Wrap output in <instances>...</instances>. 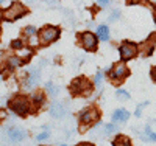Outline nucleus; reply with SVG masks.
I'll return each instance as SVG.
<instances>
[{
    "label": "nucleus",
    "instance_id": "1",
    "mask_svg": "<svg viewBox=\"0 0 156 146\" xmlns=\"http://www.w3.org/2000/svg\"><path fill=\"white\" fill-rule=\"evenodd\" d=\"M69 89H70L72 95H89L92 92V86L89 84L86 76H80V78L73 79Z\"/></svg>",
    "mask_w": 156,
    "mask_h": 146
},
{
    "label": "nucleus",
    "instance_id": "2",
    "mask_svg": "<svg viewBox=\"0 0 156 146\" xmlns=\"http://www.w3.org/2000/svg\"><path fill=\"white\" fill-rule=\"evenodd\" d=\"M8 106L12 109V112H16V114L20 115V117L27 115V114L30 112V103H28L27 98L22 97V95H16L14 98L8 103Z\"/></svg>",
    "mask_w": 156,
    "mask_h": 146
},
{
    "label": "nucleus",
    "instance_id": "3",
    "mask_svg": "<svg viewBox=\"0 0 156 146\" xmlns=\"http://www.w3.org/2000/svg\"><path fill=\"white\" fill-rule=\"evenodd\" d=\"M59 34H61V31H59L58 26L47 25V26H44V28L39 31V41H41V44L47 45V44H51V42L58 41Z\"/></svg>",
    "mask_w": 156,
    "mask_h": 146
},
{
    "label": "nucleus",
    "instance_id": "4",
    "mask_svg": "<svg viewBox=\"0 0 156 146\" xmlns=\"http://www.w3.org/2000/svg\"><path fill=\"white\" fill-rule=\"evenodd\" d=\"M27 6L25 5H22V3H19V2H14V3H11V6L3 12V16H5V20H8V22H14V20H17L19 17H22L23 14H27Z\"/></svg>",
    "mask_w": 156,
    "mask_h": 146
},
{
    "label": "nucleus",
    "instance_id": "5",
    "mask_svg": "<svg viewBox=\"0 0 156 146\" xmlns=\"http://www.w3.org/2000/svg\"><path fill=\"white\" fill-rule=\"evenodd\" d=\"M98 117H100V114H98L97 109H94V107L84 109V110L80 114V124H81V127H83V126H89L90 123H94Z\"/></svg>",
    "mask_w": 156,
    "mask_h": 146
},
{
    "label": "nucleus",
    "instance_id": "6",
    "mask_svg": "<svg viewBox=\"0 0 156 146\" xmlns=\"http://www.w3.org/2000/svg\"><path fill=\"white\" fill-rule=\"evenodd\" d=\"M119 51H120L122 59H123V61H128V59H131V58H134V56H136L137 47H136V44L128 42V41H126V42H123V44L120 45Z\"/></svg>",
    "mask_w": 156,
    "mask_h": 146
},
{
    "label": "nucleus",
    "instance_id": "7",
    "mask_svg": "<svg viewBox=\"0 0 156 146\" xmlns=\"http://www.w3.org/2000/svg\"><path fill=\"white\" fill-rule=\"evenodd\" d=\"M80 41H81L83 48H86L89 51H94L97 48V37L92 33H81L80 34Z\"/></svg>",
    "mask_w": 156,
    "mask_h": 146
},
{
    "label": "nucleus",
    "instance_id": "8",
    "mask_svg": "<svg viewBox=\"0 0 156 146\" xmlns=\"http://www.w3.org/2000/svg\"><path fill=\"white\" fill-rule=\"evenodd\" d=\"M126 75H128V69H126V65L123 62H117L114 65L112 72H111V78L114 79V81H117V79H120V78H123Z\"/></svg>",
    "mask_w": 156,
    "mask_h": 146
},
{
    "label": "nucleus",
    "instance_id": "9",
    "mask_svg": "<svg viewBox=\"0 0 156 146\" xmlns=\"http://www.w3.org/2000/svg\"><path fill=\"white\" fill-rule=\"evenodd\" d=\"M50 115L53 118H62L66 115V106L62 103H53L50 106Z\"/></svg>",
    "mask_w": 156,
    "mask_h": 146
},
{
    "label": "nucleus",
    "instance_id": "10",
    "mask_svg": "<svg viewBox=\"0 0 156 146\" xmlns=\"http://www.w3.org/2000/svg\"><path fill=\"white\" fill-rule=\"evenodd\" d=\"M8 137H9V140L11 141H22L25 137H27V134L22 131V129H17V127H11V129H8Z\"/></svg>",
    "mask_w": 156,
    "mask_h": 146
},
{
    "label": "nucleus",
    "instance_id": "11",
    "mask_svg": "<svg viewBox=\"0 0 156 146\" xmlns=\"http://www.w3.org/2000/svg\"><path fill=\"white\" fill-rule=\"evenodd\" d=\"M128 118H129V114H128L126 109H117L112 114V121H122V123H125Z\"/></svg>",
    "mask_w": 156,
    "mask_h": 146
},
{
    "label": "nucleus",
    "instance_id": "12",
    "mask_svg": "<svg viewBox=\"0 0 156 146\" xmlns=\"http://www.w3.org/2000/svg\"><path fill=\"white\" fill-rule=\"evenodd\" d=\"M39 76H41L39 70H31L30 75H28V78H27V84H25V86H27L28 89H31L33 86H36L37 81H39Z\"/></svg>",
    "mask_w": 156,
    "mask_h": 146
},
{
    "label": "nucleus",
    "instance_id": "13",
    "mask_svg": "<svg viewBox=\"0 0 156 146\" xmlns=\"http://www.w3.org/2000/svg\"><path fill=\"white\" fill-rule=\"evenodd\" d=\"M97 36H98V39H101V41H108L109 39V30H108V26H105V25H100L98 28H97Z\"/></svg>",
    "mask_w": 156,
    "mask_h": 146
},
{
    "label": "nucleus",
    "instance_id": "14",
    "mask_svg": "<svg viewBox=\"0 0 156 146\" xmlns=\"http://www.w3.org/2000/svg\"><path fill=\"white\" fill-rule=\"evenodd\" d=\"M23 62L19 59V56H16V55H11L9 58H8V69H17V67H20Z\"/></svg>",
    "mask_w": 156,
    "mask_h": 146
},
{
    "label": "nucleus",
    "instance_id": "15",
    "mask_svg": "<svg viewBox=\"0 0 156 146\" xmlns=\"http://www.w3.org/2000/svg\"><path fill=\"white\" fill-rule=\"evenodd\" d=\"M112 146H131V140H129L128 137H125V135H119L114 140Z\"/></svg>",
    "mask_w": 156,
    "mask_h": 146
},
{
    "label": "nucleus",
    "instance_id": "16",
    "mask_svg": "<svg viewBox=\"0 0 156 146\" xmlns=\"http://www.w3.org/2000/svg\"><path fill=\"white\" fill-rule=\"evenodd\" d=\"M31 100H33L34 106H41L45 100V95L42 93V92H34V93L31 95Z\"/></svg>",
    "mask_w": 156,
    "mask_h": 146
},
{
    "label": "nucleus",
    "instance_id": "17",
    "mask_svg": "<svg viewBox=\"0 0 156 146\" xmlns=\"http://www.w3.org/2000/svg\"><path fill=\"white\" fill-rule=\"evenodd\" d=\"M11 47L14 48V50H23L25 48V44H23V41H20V39H16V41L11 42Z\"/></svg>",
    "mask_w": 156,
    "mask_h": 146
},
{
    "label": "nucleus",
    "instance_id": "18",
    "mask_svg": "<svg viewBox=\"0 0 156 146\" xmlns=\"http://www.w3.org/2000/svg\"><path fill=\"white\" fill-rule=\"evenodd\" d=\"M23 34L25 36H34L36 34V28H34V26H31V25H28V26H25V30H23Z\"/></svg>",
    "mask_w": 156,
    "mask_h": 146
},
{
    "label": "nucleus",
    "instance_id": "19",
    "mask_svg": "<svg viewBox=\"0 0 156 146\" xmlns=\"http://www.w3.org/2000/svg\"><path fill=\"white\" fill-rule=\"evenodd\" d=\"M115 97L119 98V100H123V101H126V100H129V95L126 93L125 90H117L115 92Z\"/></svg>",
    "mask_w": 156,
    "mask_h": 146
},
{
    "label": "nucleus",
    "instance_id": "20",
    "mask_svg": "<svg viewBox=\"0 0 156 146\" xmlns=\"http://www.w3.org/2000/svg\"><path fill=\"white\" fill-rule=\"evenodd\" d=\"M47 89H48V92H50L51 97H55V95L58 93V87H55L51 83H47Z\"/></svg>",
    "mask_w": 156,
    "mask_h": 146
},
{
    "label": "nucleus",
    "instance_id": "21",
    "mask_svg": "<svg viewBox=\"0 0 156 146\" xmlns=\"http://www.w3.org/2000/svg\"><path fill=\"white\" fill-rule=\"evenodd\" d=\"M48 137H50V132L45 131V132H42V134L37 135V140H45V138H48Z\"/></svg>",
    "mask_w": 156,
    "mask_h": 146
},
{
    "label": "nucleus",
    "instance_id": "22",
    "mask_svg": "<svg viewBox=\"0 0 156 146\" xmlns=\"http://www.w3.org/2000/svg\"><path fill=\"white\" fill-rule=\"evenodd\" d=\"M101 76H103L101 72H97V75H95V84H97V86L101 84Z\"/></svg>",
    "mask_w": 156,
    "mask_h": 146
},
{
    "label": "nucleus",
    "instance_id": "23",
    "mask_svg": "<svg viewBox=\"0 0 156 146\" xmlns=\"http://www.w3.org/2000/svg\"><path fill=\"white\" fill-rule=\"evenodd\" d=\"M106 134H111V132H114L115 131V124H106Z\"/></svg>",
    "mask_w": 156,
    "mask_h": 146
},
{
    "label": "nucleus",
    "instance_id": "24",
    "mask_svg": "<svg viewBox=\"0 0 156 146\" xmlns=\"http://www.w3.org/2000/svg\"><path fill=\"white\" fill-rule=\"evenodd\" d=\"M144 106H147V104L144 103V104H140L139 107H137V110H136V117H139V115H140V112H142V107H144Z\"/></svg>",
    "mask_w": 156,
    "mask_h": 146
},
{
    "label": "nucleus",
    "instance_id": "25",
    "mask_svg": "<svg viewBox=\"0 0 156 146\" xmlns=\"http://www.w3.org/2000/svg\"><path fill=\"white\" fill-rule=\"evenodd\" d=\"M3 118H6V112H5V110H2V109H0V121H2Z\"/></svg>",
    "mask_w": 156,
    "mask_h": 146
},
{
    "label": "nucleus",
    "instance_id": "26",
    "mask_svg": "<svg viewBox=\"0 0 156 146\" xmlns=\"http://www.w3.org/2000/svg\"><path fill=\"white\" fill-rule=\"evenodd\" d=\"M151 78H153V81L156 83V67H153V70H151Z\"/></svg>",
    "mask_w": 156,
    "mask_h": 146
},
{
    "label": "nucleus",
    "instance_id": "27",
    "mask_svg": "<svg viewBox=\"0 0 156 146\" xmlns=\"http://www.w3.org/2000/svg\"><path fill=\"white\" fill-rule=\"evenodd\" d=\"M76 146H94L92 143H78Z\"/></svg>",
    "mask_w": 156,
    "mask_h": 146
},
{
    "label": "nucleus",
    "instance_id": "28",
    "mask_svg": "<svg viewBox=\"0 0 156 146\" xmlns=\"http://www.w3.org/2000/svg\"><path fill=\"white\" fill-rule=\"evenodd\" d=\"M98 5H101V6H106V5H109V2H98Z\"/></svg>",
    "mask_w": 156,
    "mask_h": 146
},
{
    "label": "nucleus",
    "instance_id": "29",
    "mask_svg": "<svg viewBox=\"0 0 156 146\" xmlns=\"http://www.w3.org/2000/svg\"><path fill=\"white\" fill-rule=\"evenodd\" d=\"M2 16H3V12H2V9H0V19H2Z\"/></svg>",
    "mask_w": 156,
    "mask_h": 146
},
{
    "label": "nucleus",
    "instance_id": "30",
    "mask_svg": "<svg viewBox=\"0 0 156 146\" xmlns=\"http://www.w3.org/2000/svg\"><path fill=\"white\" fill-rule=\"evenodd\" d=\"M61 146H67V144H61Z\"/></svg>",
    "mask_w": 156,
    "mask_h": 146
},
{
    "label": "nucleus",
    "instance_id": "31",
    "mask_svg": "<svg viewBox=\"0 0 156 146\" xmlns=\"http://www.w3.org/2000/svg\"><path fill=\"white\" fill-rule=\"evenodd\" d=\"M0 31H2V30H0Z\"/></svg>",
    "mask_w": 156,
    "mask_h": 146
}]
</instances>
